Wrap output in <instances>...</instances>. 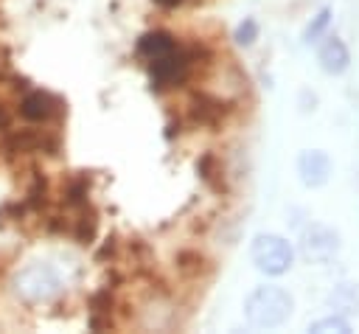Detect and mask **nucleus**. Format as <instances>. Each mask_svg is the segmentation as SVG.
I'll return each instance as SVG.
<instances>
[{
	"label": "nucleus",
	"mask_w": 359,
	"mask_h": 334,
	"mask_svg": "<svg viewBox=\"0 0 359 334\" xmlns=\"http://www.w3.org/2000/svg\"><path fill=\"white\" fill-rule=\"evenodd\" d=\"M0 0V331L177 323L182 306L126 188L98 70L129 73L227 146L238 67L208 8Z\"/></svg>",
	"instance_id": "f257e3e1"
},
{
	"label": "nucleus",
	"mask_w": 359,
	"mask_h": 334,
	"mask_svg": "<svg viewBox=\"0 0 359 334\" xmlns=\"http://www.w3.org/2000/svg\"><path fill=\"white\" fill-rule=\"evenodd\" d=\"M247 320L255 328H275L292 317L294 300L283 286H258L247 298Z\"/></svg>",
	"instance_id": "f03ea898"
},
{
	"label": "nucleus",
	"mask_w": 359,
	"mask_h": 334,
	"mask_svg": "<svg viewBox=\"0 0 359 334\" xmlns=\"http://www.w3.org/2000/svg\"><path fill=\"white\" fill-rule=\"evenodd\" d=\"M250 258L252 264L266 272V275H283L292 261H294V253H292V244L280 236H272V233H261L255 236L252 247H250Z\"/></svg>",
	"instance_id": "7ed1b4c3"
},
{
	"label": "nucleus",
	"mask_w": 359,
	"mask_h": 334,
	"mask_svg": "<svg viewBox=\"0 0 359 334\" xmlns=\"http://www.w3.org/2000/svg\"><path fill=\"white\" fill-rule=\"evenodd\" d=\"M337 250H339V236L325 225H311L300 236V253L306 261H328L337 255Z\"/></svg>",
	"instance_id": "20e7f679"
},
{
	"label": "nucleus",
	"mask_w": 359,
	"mask_h": 334,
	"mask_svg": "<svg viewBox=\"0 0 359 334\" xmlns=\"http://www.w3.org/2000/svg\"><path fill=\"white\" fill-rule=\"evenodd\" d=\"M297 174H300V182L309 188L325 185L331 177V157L320 149H306L297 157Z\"/></svg>",
	"instance_id": "39448f33"
},
{
	"label": "nucleus",
	"mask_w": 359,
	"mask_h": 334,
	"mask_svg": "<svg viewBox=\"0 0 359 334\" xmlns=\"http://www.w3.org/2000/svg\"><path fill=\"white\" fill-rule=\"evenodd\" d=\"M317 62H320V67H323L325 73L339 76V73H345L348 65H351V51H348V45H345L339 36H331V39L323 42V48H320V53H317Z\"/></svg>",
	"instance_id": "423d86ee"
},
{
	"label": "nucleus",
	"mask_w": 359,
	"mask_h": 334,
	"mask_svg": "<svg viewBox=\"0 0 359 334\" xmlns=\"http://www.w3.org/2000/svg\"><path fill=\"white\" fill-rule=\"evenodd\" d=\"M309 331H317V334H334V331H337V334H348V331H351V323H348L345 317L334 314V317H325V320L311 323Z\"/></svg>",
	"instance_id": "0eeeda50"
},
{
	"label": "nucleus",
	"mask_w": 359,
	"mask_h": 334,
	"mask_svg": "<svg viewBox=\"0 0 359 334\" xmlns=\"http://www.w3.org/2000/svg\"><path fill=\"white\" fill-rule=\"evenodd\" d=\"M328 22H331V8H320L317 17L306 25V31H303V42H317L320 34L328 28Z\"/></svg>",
	"instance_id": "6e6552de"
},
{
	"label": "nucleus",
	"mask_w": 359,
	"mask_h": 334,
	"mask_svg": "<svg viewBox=\"0 0 359 334\" xmlns=\"http://www.w3.org/2000/svg\"><path fill=\"white\" fill-rule=\"evenodd\" d=\"M233 39L238 42V45H252L255 39H258V22L255 20H244L238 28H236V34H233Z\"/></svg>",
	"instance_id": "1a4fd4ad"
}]
</instances>
